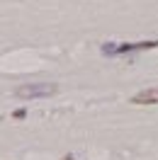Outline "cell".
<instances>
[{
  "mask_svg": "<svg viewBox=\"0 0 158 160\" xmlns=\"http://www.w3.org/2000/svg\"><path fill=\"white\" fill-rule=\"evenodd\" d=\"M148 49H158V39H148V41H136V44H102V53L105 56H119V53H134V51H148Z\"/></svg>",
  "mask_w": 158,
  "mask_h": 160,
  "instance_id": "cell-1",
  "label": "cell"
},
{
  "mask_svg": "<svg viewBox=\"0 0 158 160\" xmlns=\"http://www.w3.org/2000/svg\"><path fill=\"white\" fill-rule=\"evenodd\" d=\"M54 92H56L54 82H34V85H20L15 95L22 100H37V97H51Z\"/></svg>",
  "mask_w": 158,
  "mask_h": 160,
  "instance_id": "cell-2",
  "label": "cell"
},
{
  "mask_svg": "<svg viewBox=\"0 0 158 160\" xmlns=\"http://www.w3.org/2000/svg\"><path fill=\"white\" fill-rule=\"evenodd\" d=\"M131 104H158V88H148L141 90L131 97Z\"/></svg>",
  "mask_w": 158,
  "mask_h": 160,
  "instance_id": "cell-3",
  "label": "cell"
},
{
  "mask_svg": "<svg viewBox=\"0 0 158 160\" xmlns=\"http://www.w3.org/2000/svg\"><path fill=\"white\" fill-rule=\"evenodd\" d=\"M12 117H15V119H24V117H27V112H24V109H17Z\"/></svg>",
  "mask_w": 158,
  "mask_h": 160,
  "instance_id": "cell-4",
  "label": "cell"
},
{
  "mask_svg": "<svg viewBox=\"0 0 158 160\" xmlns=\"http://www.w3.org/2000/svg\"><path fill=\"white\" fill-rule=\"evenodd\" d=\"M66 160H73V158H66Z\"/></svg>",
  "mask_w": 158,
  "mask_h": 160,
  "instance_id": "cell-5",
  "label": "cell"
}]
</instances>
